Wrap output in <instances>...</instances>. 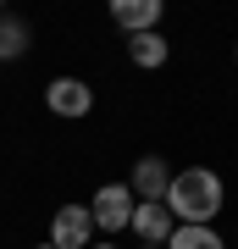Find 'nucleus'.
I'll return each instance as SVG.
<instances>
[{"mask_svg":"<svg viewBox=\"0 0 238 249\" xmlns=\"http://www.w3.org/2000/svg\"><path fill=\"white\" fill-rule=\"evenodd\" d=\"M39 249H50V244H39Z\"/></svg>","mask_w":238,"mask_h":249,"instance_id":"obj_12","label":"nucleus"},{"mask_svg":"<svg viewBox=\"0 0 238 249\" xmlns=\"http://www.w3.org/2000/svg\"><path fill=\"white\" fill-rule=\"evenodd\" d=\"M161 11H166L161 0H116V6H111V22L133 39V34H155V28H161Z\"/></svg>","mask_w":238,"mask_h":249,"instance_id":"obj_6","label":"nucleus"},{"mask_svg":"<svg viewBox=\"0 0 238 249\" xmlns=\"http://www.w3.org/2000/svg\"><path fill=\"white\" fill-rule=\"evenodd\" d=\"M139 249H150V244H139Z\"/></svg>","mask_w":238,"mask_h":249,"instance_id":"obj_13","label":"nucleus"},{"mask_svg":"<svg viewBox=\"0 0 238 249\" xmlns=\"http://www.w3.org/2000/svg\"><path fill=\"white\" fill-rule=\"evenodd\" d=\"M94 244V216L89 205H61L50 222V249H89Z\"/></svg>","mask_w":238,"mask_h":249,"instance_id":"obj_5","label":"nucleus"},{"mask_svg":"<svg viewBox=\"0 0 238 249\" xmlns=\"http://www.w3.org/2000/svg\"><path fill=\"white\" fill-rule=\"evenodd\" d=\"M128 227L139 232V244H150V249H166V238L177 232V222H172L166 205H133V222Z\"/></svg>","mask_w":238,"mask_h":249,"instance_id":"obj_7","label":"nucleus"},{"mask_svg":"<svg viewBox=\"0 0 238 249\" xmlns=\"http://www.w3.org/2000/svg\"><path fill=\"white\" fill-rule=\"evenodd\" d=\"M133 205H139V199H133V188H128V183H106L94 199H89L94 232H106V238H111V232H122V227L133 222Z\"/></svg>","mask_w":238,"mask_h":249,"instance_id":"obj_2","label":"nucleus"},{"mask_svg":"<svg viewBox=\"0 0 238 249\" xmlns=\"http://www.w3.org/2000/svg\"><path fill=\"white\" fill-rule=\"evenodd\" d=\"M17 55H28V22L0 11V61H17Z\"/></svg>","mask_w":238,"mask_h":249,"instance_id":"obj_9","label":"nucleus"},{"mask_svg":"<svg viewBox=\"0 0 238 249\" xmlns=\"http://www.w3.org/2000/svg\"><path fill=\"white\" fill-rule=\"evenodd\" d=\"M166 55H172V45L161 39V28H155V34H133V39H128V61L144 67V72H150V67H166Z\"/></svg>","mask_w":238,"mask_h":249,"instance_id":"obj_8","label":"nucleus"},{"mask_svg":"<svg viewBox=\"0 0 238 249\" xmlns=\"http://www.w3.org/2000/svg\"><path fill=\"white\" fill-rule=\"evenodd\" d=\"M221 178L211 166H188V172H172V188H166V211L177 227H211V216L221 211Z\"/></svg>","mask_w":238,"mask_h":249,"instance_id":"obj_1","label":"nucleus"},{"mask_svg":"<svg viewBox=\"0 0 238 249\" xmlns=\"http://www.w3.org/2000/svg\"><path fill=\"white\" fill-rule=\"evenodd\" d=\"M89 249H116V244H111V238H106V244H89Z\"/></svg>","mask_w":238,"mask_h":249,"instance_id":"obj_11","label":"nucleus"},{"mask_svg":"<svg viewBox=\"0 0 238 249\" xmlns=\"http://www.w3.org/2000/svg\"><path fill=\"white\" fill-rule=\"evenodd\" d=\"M128 188H133V199H139V205H166L172 166H166L161 155H139V160H133V172H128Z\"/></svg>","mask_w":238,"mask_h":249,"instance_id":"obj_3","label":"nucleus"},{"mask_svg":"<svg viewBox=\"0 0 238 249\" xmlns=\"http://www.w3.org/2000/svg\"><path fill=\"white\" fill-rule=\"evenodd\" d=\"M166 249H227V244H221L216 227H177L166 238Z\"/></svg>","mask_w":238,"mask_h":249,"instance_id":"obj_10","label":"nucleus"},{"mask_svg":"<svg viewBox=\"0 0 238 249\" xmlns=\"http://www.w3.org/2000/svg\"><path fill=\"white\" fill-rule=\"evenodd\" d=\"M44 106H50V116L83 122V116L94 111V89H89L83 78H50V89H44Z\"/></svg>","mask_w":238,"mask_h":249,"instance_id":"obj_4","label":"nucleus"}]
</instances>
